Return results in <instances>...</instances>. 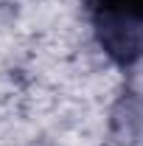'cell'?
<instances>
[{"mask_svg": "<svg viewBox=\"0 0 143 146\" xmlns=\"http://www.w3.org/2000/svg\"><path fill=\"white\" fill-rule=\"evenodd\" d=\"M101 48L118 65H132L143 54V0H87Z\"/></svg>", "mask_w": 143, "mask_h": 146, "instance_id": "6da1fadb", "label": "cell"}]
</instances>
